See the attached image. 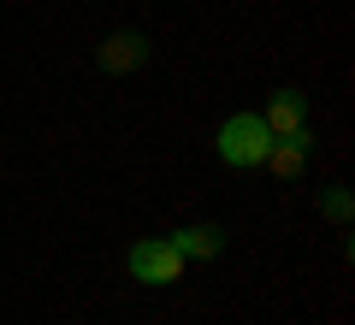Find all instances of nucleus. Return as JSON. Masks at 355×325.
Segmentation results:
<instances>
[{
	"mask_svg": "<svg viewBox=\"0 0 355 325\" xmlns=\"http://www.w3.org/2000/svg\"><path fill=\"white\" fill-rule=\"evenodd\" d=\"M266 148H272V130L261 125V113H231L225 125H219V160L237 166V172L261 166Z\"/></svg>",
	"mask_w": 355,
	"mask_h": 325,
	"instance_id": "f257e3e1",
	"label": "nucleus"
},
{
	"mask_svg": "<svg viewBox=\"0 0 355 325\" xmlns=\"http://www.w3.org/2000/svg\"><path fill=\"white\" fill-rule=\"evenodd\" d=\"M178 272H184V254L166 237L130 243V278H137V284H178Z\"/></svg>",
	"mask_w": 355,
	"mask_h": 325,
	"instance_id": "f03ea898",
	"label": "nucleus"
},
{
	"mask_svg": "<svg viewBox=\"0 0 355 325\" xmlns=\"http://www.w3.org/2000/svg\"><path fill=\"white\" fill-rule=\"evenodd\" d=\"M95 60H101V71H113V77L142 71V65H148V36H137V30H119V36H107L101 48H95Z\"/></svg>",
	"mask_w": 355,
	"mask_h": 325,
	"instance_id": "7ed1b4c3",
	"label": "nucleus"
},
{
	"mask_svg": "<svg viewBox=\"0 0 355 325\" xmlns=\"http://www.w3.org/2000/svg\"><path fill=\"white\" fill-rule=\"evenodd\" d=\"M308 148H314V130H291V137H272V148H266L261 166H272V177H302L308 166Z\"/></svg>",
	"mask_w": 355,
	"mask_h": 325,
	"instance_id": "20e7f679",
	"label": "nucleus"
},
{
	"mask_svg": "<svg viewBox=\"0 0 355 325\" xmlns=\"http://www.w3.org/2000/svg\"><path fill=\"white\" fill-rule=\"evenodd\" d=\"M261 125L272 130V137H291V130H302V125H308V95H302V89H272V100H266Z\"/></svg>",
	"mask_w": 355,
	"mask_h": 325,
	"instance_id": "39448f33",
	"label": "nucleus"
},
{
	"mask_svg": "<svg viewBox=\"0 0 355 325\" xmlns=\"http://www.w3.org/2000/svg\"><path fill=\"white\" fill-rule=\"evenodd\" d=\"M166 243H172L184 261H214L219 243H225V231H219V225H184L178 237H166Z\"/></svg>",
	"mask_w": 355,
	"mask_h": 325,
	"instance_id": "423d86ee",
	"label": "nucleus"
},
{
	"mask_svg": "<svg viewBox=\"0 0 355 325\" xmlns=\"http://www.w3.org/2000/svg\"><path fill=\"white\" fill-rule=\"evenodd\" d=\"M326 219H331V225H349V195H343V184L326 189Z\"/></svg>",
	"mask_w": 355,
	"mask_h": 325,
	"instance_id": "0eeeda50",
	"label": "nucleus"
}]
</instances>
